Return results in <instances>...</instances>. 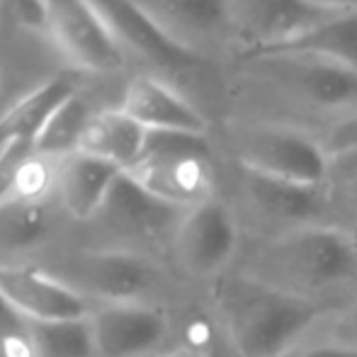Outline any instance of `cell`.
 Listing matches in <instances>:
<instances>
[{
	"label": "cell",
	"mask_w": 357,
	"mask_h": 357,
	"mask_svg": "<svg viewBox=\"0 0 357 357\" xmlns=\"http://www.w3.org/2000/svg\"><path fill=\"white\" fill-rule=\"evenodd\" d=\"M231 95L245 107L238 117L273 119L319 134L357 109V75L314 54L253 52L234 59Z\"/></svg>",
	"instance_id": "1"
},
{
	"label": "cell",
	"mask_w": 357,
	"mask_h": 357,
	"mask_svg": "<svg viewBox=\"0 0 357 357\" xmlns=\"http://www.w3.org/2000/svg\"><path fill=\"white\" fill-rule=\"evenodd\" d=\"M216 301L241 357L284 355L321 319L314 299L280 289L253 273L226 278Z\"/></svg>",
	"instance_id": "2"
},
{
	"label": "cell",
	"mask_w": 357,
	"mask_h": 357,
	"mask_svg": "<svg viewBox=\"0 0 357 357\" xmlns=\"http://www.w3.org/2000/svg\"><path fill=\"white\" fill-rule=\"evenodd\" d=\"M255 278L314 296L357 275V238L335 226L311 224L278 234L255 260Z\"/></svg>",
	"instance_id": "3"
},
{
	"label": "cell",
	"mask_w": 357,
	"mask_h": 357,
	"mask_svg": "<svg viewBox=\"0 0 357 357\" xmlns=\"http://www.w3.org/2000/svg\"><path fill=\"white\" fill-rule=\"evenodd\" d=\"M226 132L241 168L301 185H328V153L316 134L258 117L234 119Z\"/></svg>",
	"instance_id": "4"
},
{
	"label": "cell",
	"mask_w": 357,
	"mask_h": 357,
	"mask_svg": "<svg viewBox=\"0 0 357 357\" xmlns=\"http://www.w3.org/2000/svg\"><path fill=\"white\" fill-rule=\"evenodd\" d=\"M127 173L155 197L188 212L214 197L209 134L149 132L142 158Z\"/></svg>",
	"instance_id": "5"
},
{
	"label": "cell",
	"mask_w": 357,
	"mask_h": 357,
	"mask_svg": "<svg viewBox=\"0 0 357 357\" xmlns=\"http://www.w3.org/2000/svg\"><path fill=\"white\" fill-rule=\"evenodd\" d=\"M231 13L241 56L287 47L343 10L324 8L311 0H231Z\"/></svg>",
	"instance_id": "6"
},
{
	"label": "cell",
	"mask_w": 357,
	"mask_h": 357,
	"mask_svg": "<svg viewBox=\"0 0 357 357\" xmlns=\"http://www.w3.org/2000/svg\"><path fill=\"white\" fill-rule=\"evenodd\" d=\"M185 49L212 61L214 54L238 56L231 0H132Z\"/></svg>",
	"instance_id": "7"
},
{
	"label": "cell",
	"mask_w": 357,
	"mask_h": 357,
	"mask_svg": "<svg viewBox=\"0 0 357 357\" xmlns=\"http://www.w3.org/2000/svg\"><path fill=\"white\" fill-rule=\"evenodd\" d=\"M47 15L56 44L78 68L112 73L124 66V49L93 0H47Z\"/></svg>",
	"instance_id": "8"
},
{
	"label": "cell",
	"mask_w": 357,
	"mask_h": 357,
	"mask_svg": "<svg viewBox=\"0 0 357 357\" xmlns=\"http://www.w3.org/2000/svg\"><path fill=\"white\" fill-rule=\"evenodd\" d=\"M122 49H132L153 68L170 73H199L212 61L170 39L132 0H93Z\"/></svg>",
	"instance_id": "9"
},
{
	"label": "cell",
	"mask_w": 357,
	"mask_h": 357,
	"mask_svg": "<svg viewBox=\"0 0 357 357\" xmlns=\"http://www.w3.org/2000/svg\"><path fill=\"white\" fill-rule=\"evenodd\" d=\"M241 195L248 209L260 221L280 226V234L316 224L319 216L328 209L331 192L328 185H301L291 180L273 178V175L255 173L241 168Z\"/></svg>",
	"instance_id": "10"
},
{
	"label": "cell",
	"mask_w": 357,
	"mask_h": 357,
	"mask_svg": "<svg viewBox=\"0 0 357 357\" xmlns=\"http://www.w3.org/2000/svg\"><path fill=\"white\" fill-rule=\"evenodd\" d=\"M175 243L190 273L216 275L229 265L238 248V226L231 209L212 197L185 212L178 221Z\"/></svg>",
	"instance_id": "11"
},
{
	"label": "cell",
	"mask_w": 357,
	"mask_h": 357,
	"mask_svg": "<svg viewBox=\"0 0 357 357\" xmlns=\"http://www.w3.org/2000/svg\"><path fill=\"white\" fill-rule=\"evenodd\" d=\"M100 357H144L165 343L170 324L163 311L142 301L102 304L90 316Z\"/></svg>",
	"instance_id": "12"
},
{
	"label": "cell",
	"mask_w": 357,
	"mask_h": 357,
	"mask_svg": "<svg viewBox=\"0 0 357 357\" xmlns=\"http://www.w3.org/2000/svg\"><path fill=\"white\" fill-rule=\"evenodd\" d=\"M0 291L29 324L90 316V306L83 291L32 268L0 265Z\"/></svg>",
	"instance_id": "13"
},
{
	"label": "cell",
	"mask_w": 357,
	"mask_h": 357,
	"mask_svg": "<svg viewBox=\"0 0 357 357\" xmlns=\"http://www.w3.org/2000/svg\"><path fill=\"white\" fill-rule=\"evenodd\" d=\"M119 109L139 122L146 132H188L209 134V122L202 109L185 95L153 75H139L124 90Z\"/></svg>",
	"instance_id": "14"
},
{
	"label": "cell",
	"mask_w": 357,
	"mask_h": 357,
	"mask_svg": "<svg viewBox=\"0 0 357 357\" xmlns=\"http://www.w3.org/2000/svg\"><path fill=\"white\" fill-rule=\"evenodd\" d=\"M78 275L85 289L100 296L105 304L139 301V296L155 282L153 265L144 255L129 250H102L85 255L78 265Z\"/></svg>",
	"instance_id": "15"
},
{
	"label": "cell",
	"mask_w": 357,
	"mask_h": 357,
	"mask_svg": "<svg viewBox=\"0 0 357 357\" xmlns=\"http://www.w3.org/2000/svg\"><path fill=\"white\" fill-rule=\"evenodd\" d=\"M100 214L114 229L127 231V234H142V236L158 234V231L168 229L175 219H183L185 216L183 209L155 197L153 192H149L127 170L114 180Z\"/></svg>",
	"instance_id": "16"
},
{
	"label": "cell",
	"mask_w": 357,
	"mask_h": 357,
	"mask_svg": "<svg viewBox=\"0 0 357 357\" xmlns=\"http://www.w3.org/2000/svg\"><path fill=\"white\" fill-rule=\"evenodd\" d=\"M122 173L124 170L119 165L98 158V155L83 153V151L59 160L56 183L66 209L78 219H90L100 214L114 180Z\"/></svg>",
	"instance_id": "17"
},
{
	"label": "cell",
	"mask_w": 357,
	"mask_h": 357,
	"mask_svg": "<svg viewBox=\"0 0 357 357\" xmlns=\"http://www.w3.org/2000/svg\"><path fill=\"white\" fill-rule=\"evenodd\" d=\"M75 93V80L71 75H56L24 95L20 102H15L8 112L0 117V149L8 144H34L54 117L59 107Z\"/></svg>",
	"instance_id": "18"
},
{
	"label": "cell",
	"mask_w": 357,
	"mask_h": 357,
	"mask_svg": "<svg viewBox=\"0 0 357 357\" xmlns=\"http://www.w3.org/2000/svg\"><path fill=\"white\" fill-rule=\"evenodd\" d=\"M146 134L149 132L124 109H105L95 112L80 151L109 160L122 170H132L144 153Z\"/></svg>",
	"instance_id": "19"
},
{
	"label": "cell",
	"mask_w": 357,
	"mask_h": 357,
	"mask_svg": "<svg viewBox=\"0 0 357 357\" xmlns=\"http://www.w3.org/2000/svg\"><path fill=\"white\" fill-rule=\"evenodd\" d=\"M273 52L314 54L357 75V10H343L328 22L316 27L314 32Z\"/></svg>",
	"instance_id": "20"
},
{
	"label": "cell",
	"mask_w": 357,
	"mask_h": 357,
	"mask_svg": "<svg viewBox=\"0 0 357 357\" xmlns=\"http://www.w3.org/2000/svg\"><path fill=\"white\" fill-rule=\"evenodd\" d=\"M93 117L95 112H90L88 102L80 95H73L47 122V127L34 142V151L49 160H63L78 153Z\"/></svg>",
	"instance_id": "21"
},
{
	"label": "cell",
	"mask_w": 357,
	"mask_h": 357,
	"mask_svg": "<svg viewBox=\"0 0 357 357\" xmlns=\"http://www.w3.org/2000/svg\"><path fill=\"white\" fill-rule=\"evenodd\" d=\"M34 357H95V333L88 319L29 324Z\"/></svg>",
	"instance_id": "22"
},
{
	"label": "cell",
	"mask_w": 357,
	"mask_h": 357,
	"mask_svg": "<svg viewBox=\"0 0 357 357\" xmlns=\"http://www.w3.org/2000/svg\"><path fill=\"white\" fill-rule=\"evenodd\" d=\"M316 137L328 153V188L357 185V109L331 122Z\"/></svg>",
	"instance_id": "23"
},
{
	"label": "cell",
	"mask_w": 357,
	"mask_h": 357,
	"mask_svg": "<svg viewBox=\"0 0 357 357\" xmlns=\"http://www.w3.org/2000/svg\"><path fill=\"white\" fill-rule=\"evenodd\" d=\"M49 234V214L39 202L13 199L0 204V248L22 250L42 243Z\"/></svg>",
	"instance_id": "24"
},
{
	"label": "cell",
	"mask_w": 357,
	"mask_h": 357,
	"mask_svg": "<svg viewBox=\"0 0 357 357\" xmlns=\"http://www.w3.org/2000/svg\"><path fill=\"white\" fill-rule=\"evenodd\" d=\"M34 153H37L34 144L24 142L8 144L0 149V204L17 199L20 175H22V168Z\"/></svg>",
	"instance_id": "25"
},
{
	"label": "cell",
	"mask_w": 357,
	"mask_h": 357,
	"mask_svg": "<svg viewBox=\"0 0 357 357\" xmlns=\"http://www.w3.org/2000/svg\"><path fill=\"white\" fill-rule=\"evenodd\" d=\"M0 348L32 355L29 321H24L22 316L13 309V304L5 299L3 291H0Z\"/></svg>",
	"instance_id": "26"
},
{
	"label": "cell",
	"mask_w": 357,
	"mask_h": 357,
	"mask_svg": "<svg viewBox=\"0 0 357 357\" xmlns=\"http://www.w3.org/2000/svg\"><path fill=\"white\" fill-rule=\"evenodd\" d=\"M0 8L27 27H47V0H0Z\"/></svg>",
	"instance_id": "27"
},
{
	"label": "cell",
	"mask_w": 357,
	"mask_h": 357,
	"mask_svg": "<svg viewBox=\"0 0 357 357\" xmlns=\"http://www.w3.org/2000/svg\"><path fill=\"white\" fill-rule=\"evenodd\" d=\"M333 335H335V343L355 345L357 348V299L340 314V319L335 321Z\"/></svg>",
	"instance_id": "28"
},
{
	"label": "cell",
	"mask_w": 357,
	"mask_h": 357,
	"mask_svg": "<svg viewBox=\"0 0 357 357\" xmlns=\"http://www.w3.org/2000/svg\"><path fill=\"white\" fill-rule=\"evenodd\" d=\"M301 357H357L355 345H343V343H326L316 345V348L306 350Z\"/></svg>",
	"instance_id": "29"
},
{
	"label": "cell",
	"mask_w": 357,
	"mask_h": 357,
	"mask_svg": "<svg viewBox=\"0 0 357 357\" xmlns=\"http://www.w3.org/2000/svg\"><path fill=\"white\" fill-rule=\"evenodd\" d=\"M331 10H357V0H311Z\"/></svg>",
	"instance_id": "30"
},
{
	"label": "cell",
	"mask_w": 357,
	"mask_h": 357,
	"mask_svg": "<svg viewBox=\"0 0 357 357\" xmlns=\"http://www.w3.org/2000/svg\"><path fill=\"white\" fill-rule=\"evenodd\" d=\"M343 192L348 195V199L357 207V185H350V188H343Z\"/></svg>",
	"instance_id": "31"
},
{
	"label": "cell",
	"mask_w": 357,
	"mask_h": 357,
	"mask_svg": "<svg viewBox=\"0 0 357 357\" xmlns=\"http://www.w3.org/2000/svg\"><path fill=\"white\" fill-rule=\"evenodd\" d=\"M163 357H202L197 353H173V355H163Z\"/></svg>",
	"instance_id": "32"
},
{
	"label": "cell",
	"mask_w": 357,
	"mask_h": 357,
	"mask_svg": "<svg viewBox=\"0 0 357 357\" xmlns=\"http://www.w3.org/2000/svg\"><path fill=\"white\" fill-rule=\"evenodd\" d=\"M355 238H357V236H355Z\"/></svg>",
	"instance_id": "33"
}]
</instances>
